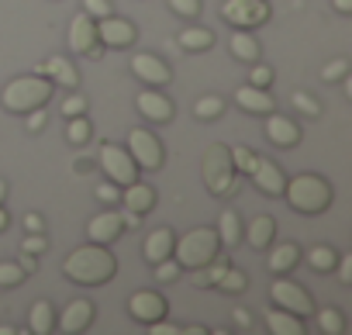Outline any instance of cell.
<instances>
[{
	"instance_id": "cell-40",
	"label": "cell",
	"mask_w": 352,
	"mask_h": 335,
	"mask_svg": "<svg viewBox=\"0 0 352 335\" xmlns=\"http://www.w3.org/2000/svg\"><path fill=\"white\" fill-rule=\"evenodd\" d=\"M97 201L100 204H107V208H114V204H121V184H114V180H104V184H97Z\"/></svg>"
},
{
	"instance_id": "cell-23",
	"label": "cell",
	"mask_w": 352,
	"mask_h": 335,
	"mask_svg": "<svg viewBox=\"0 0 352 335\" xmlns=\"http://www.w3.org/2000/svg\"><path fill=\"white\" fill-rule=\"evenodd\" d=\"M228 49H232V56L239 59V63H256L259 59V42L252 39V32L249 28H232V39H228Z\"/></svg>"
},
{
	"instance_id": "cell-25",
	"label": "cell",
	"mask_w": 352,
	"mask_h": 335,
	"mask_svg": "<svg viewBox=\"0 0 352 335\" xmlns=\"http://www.w3.org/2000/svg\"><path fill=\"white\" fill-rule=\"evenodd\" d=\"M266 328L273 335H304V318H297L283 307H273V311H266Z\"/></svg>"
},
{
	"instance_id": "cell-53",
	"label": "cell",
	"mask_w": 352,
	"mask_h": 335,
	"mask_svg": "<svg viewBox=\"0 0 352 335\" xmlns=\"http://www.w3.org/2000/svg\"><path fill=\"white\" fill-rule=\"evenodd\" d=\"M338 14H352V0H331Z\"/></svg>"
},
{
	"instance_id": "cell-21",
	"label": "cell",
	"mask_w": 352,
	"mask_h": 335,
	"mask_svg": "<svg viewBox=\"0 0 352 335\" xmlns=\"http://www.w3.org/2000/svg\"><path fill=\"white\" fill-rule=\"evenodd\" d=\"M152 204H155V191L148 184L131 180L128 187H121V208H131V211L145 215V211H152Z\"/></svg>"
},
{
	"instance_id": "cell-3",
	"label": "cell",
	"mask_w": 352,
	"mask_h": 335,
	"mask_svg": "<svg viewBox=\"0 0 352 335\" xmlns=\"http://www.w3.org/2000/svg\"><path fill=\"white\" fill-rule=\"evenodd\" d=\"M49 97H52V80L42 76V73L18 76L0 90V104H4L11 114H28L35 107H49Z\"/></svg>"
},
{
	"instance_id": "cell-55",
	"label": "cell",
	"mask_w": 352,
	"mask_h": 335,
	"mask_svg": "<svg viewBox=\"0 0 352 335\" xmlns=\"http://www.w3.org/2000/svg\"><path fill=\"white\" fill-rule=\"evenodd\" d=\"M90 166H94V159H80V162H76V170H80V173H87Z\"/></svg>"
},
{
	"instance_id": "cell-37",
	"label": "cell",
	"mask_w": 352,
	"mask_h": 335,
	"mask_svg": "<svg viewBox=\"0 0 352 335\" xmlns=\"http://www.w3.org/2000/svg\"><path fill=\"white\" fill-rule=\"evenodd\" d=\"M290 104H294L300 114H307V118H318V114H321V104H318L307 90H294V94H290Z\"/></svg>"
},
{
	"instance_id": "cell-32",
	"label": "cell",
	"mask_w": 352,
	"mask_h": 335,
	"mask_svg": "<svg viewBox=\"0 0 352 335\" xmlns=\"http://www.w3.org/2000/svg\"><path fill=\"white\" fill-rule=\"evenodd\" d=\"M335 259H338V252H335L331 246H314V249L307 252V266L318 270V273H331V270H335Z\"/></svg>"
},
{
	"instance_id": "cell-38",
	"label": "cell",
	"mask_w": 352,
	"mask_h": 335,
	"mask_svg": "<svg viewBox=\"0 0 352 335\" xmlns=\"http://www.w3.org/2000/svg\"><path fill=\"white\" fill-rule=\"evenodd\" d=\"M169 11L184 21H197L201 18V0H169Z\"/></svg>"
},
{
	"instance_id": "cell-9",
	"label": "cell",
	"mask_w": 352,
	"mask_h": 335,
	"mask_svg": "<svg viewBox=\"0 0 352 335\" xmlns=\"http://www.w3.org/2000/svg\"><path fill=\"white\" fill-rule=\"evenodd\" d=\"M221 18L232 28H259L270 21V4L266 0H225L221 4Z\"/></svg>"
},
{
	"instance_id": "cell-54",
	"label": "cell",
	"mask_w": 352,
	"mask_h": 335,
	"mask_svg": "<svg viewBox=\"0 0 352 335\" xmlns=\"http://www.w3.org/2000/svg\"><path fill=\"white\" fill-rule=\"evenodd\" d=\"M8 225H11V215H8L4 204H0V232H8Z\"/></svg>"
},
{
	"instance_id": "cell-2",
	"label": "cell",
	"mask_w": 352,
	"mask_h": 335,
	"mask_svg": "<svg viewBox=\"0 0 352 335\" xmlns=\"http://www.w3.org/2000/svg\"><path fill=\"white\" fill-rule=\"evenodd\" d=\"M283 197L297 215H321L331 208V184L318 173H297L294 180H287Z\"/></svg>"
},
{
	"instance_id": "cell-5",
	"label": "cell",
	"mask_w": 352,
	"mask_h": 335,
	"mask_svg": "<svg viewBox=\"0 0 352 335\" xmlns=\"http://www.w3.org/2000/svg\"><path fill=\"white\" fill-rule=\"evenodd\" d=\"M201 173H204V187H208L214 197H228V194H235V187H239L235 166H232V155H228V145H211V149L204 152Z\"/></svg>"
},
{
	"instance_id": "cell-24",
	"label": "cell",
	"mask_w": 352,
	"mask_h": 335,
	"mask_svg": "<svg viewBox=\"0 0 352 335\" xmlns=\"http://www.w3.org/2000/svg\"><path fill=\"white\" fill-rule=\"evenodd\" d=\"M273 235H276V221L270 218V215H259V218H252L249 221V228H245V242L252 246V249H270V242H273Z\"/></svg>"
},
{
	"instance_id": "cell-28",
	"label": "cell",
	"mask_w": 352,
	"mask_h": 335,
	"mask_svg": "<svg viewBox=\"0 0 352 335\" xmlns=\"http://www.w3.org/2000/svg\"><path fill=\"white\" fill-rule=\"evenodd\" d=\"M297 263H300V249H297L294 242L273 246V252H270V270H273V273H290Z\"/></svg>"
},
{
	"instance_id": "cell-1",
	"label": "cell",
	"mask_w": 352,
	"mask_h": 335,
	"mask_svg": "<svg viewBox=\"0 0 352 335\" xmlns=\"http://www.w3.org/2000/svg\"><path fill=\"white\" fill-rule=\"evenodd\" d=\"M63 273H66V280H73V283L100 287V283L114 280V273H118V259H114L111 246L87 242V246L73 249V252L63 259Z\"/></svg>"
},
{
	"instance_id": "cell-41",
	"label": "cell",
	"mask_w": 352,
	"mask_h": 335,
	"mask_svg": "<svg viewBox=\"0 0 352 335\" xmlns=\"http://www.w3.org/2000/svg\"><path fill=\"white\" fill-rule=\"evenodd\" d=\"M45 249H49V235H45V232H28V235L21 239V252L38 256V252H45Z\"/></svg>"
},
{
	"instance_id": "cell-29",
	"label": "cell",
	"mask_w": 352,
	"mask_h": 335,
	"mask_svg": "<svg viewBox=\"0 0 352 335\" xmlns=\"http://www.w3.org/2000/svg\"><path fill=\"white\" fill-rule=\"evenodd\" d=\"M176 42H180V49H187V52H208L214 45V32H208V28H184L180 35H176Z\"/></svg>"
},
{
	"instance_id": "cell-35",
	"label": "cell",
	"mask_w": 352,
	"mask_h": 335,
	"mask_svg": "<svg viewBox=\"0 0 352 335\" xmlns=\"http://www.w3.org/2000/svg\"><path fill=\"white\" fill-rule=\"evenodd\" d=\"M228 155H232V166H235V173H245V177H249L252 162H256V152H252L249 145H235V149H228Z\"/></svg>"
},
{
	"instance_id": "cell-16",
	"label": "cell",
	"mask_w": 352,
	"mask_h": 335,
	"mask_svg": "<svg viewBox=\"0 0 352 335\" xmlns=\"http://www.w3.org/2000/svg\"><path fill=\"white\" fill-rule=\"evenodd\" d=\"M131 73L145 83V87H166L173 80V69L166 66V59L152 56V52H138L131 59Z\"/></svg>"
},
{
	"instance_id": "cell-49",
	"label": "cell",
	"mask_w": 352,
	"mask_h": 335,
	"mask_svg": "<svg viewBox=\"0 0 352 335\" xmlns=\"http://www.w3.org/2000/svg\"><path fill=\"white\" fill-rule=\"evenodd\" d=\"M25 232H45V218L42 215H25Z\"/></svg>"
},
{
	"instance_id": "cell-52",
	"label": "cell",
	"mask_w": 352,
	"mask_h": 335,
	"mask_svg": "<svg viewBox=\"0 0 352 335\" xmlns=\"http://www.w3.org/2000/svg\"><path fill=\"white\" fill-rule=\"evenodd\" d=\"M18 266H21L25 273H35V270H38V263H35V256H32V252H21V263H18Z\"/></svg>"
},
{
	"instance_id": "cell-44",
	"label": "cell",
	"mask_w": 352,
	"mask_h": 335,
	"mask_svg": "<svg viewBox=\"0 0 352 335\" xmlns=\"http://www.w3.org/2000/svg\"><path fill=\"white\" fill-rule=\"evenodd\" d=\"M25 121H28V131H32V135H38V131L45 128V121H49V107H35V111H28V114H25Z\"/></svg>"
},
{
	"instance_id": "cell-22",
	"label": "cell",
	"mask_w": 352,
	"mask_h": 335,
	"mask_svg": "<svg viewBox=\"0 0 352 335\" xmlns=\"http://www.w3.org/2000/svg\"><path fill=\"white\" fill-rule=\"evenodd\" d=\"M173 242H176V235H173V228H155V232H148V235H145V246H142V256H145L148 263H159V259H169V256H173Z\"/></svg>"
},
{
	"instance_id": "cell-43",
	"label": "cell",
	"mask_w": 352,
	"mask_h": 335,
	"mask_svg": "<svg viewBox=\"0 0 352 335\" xmlns=\"http://www.w3.org/2000/svg\"><path fill=\"white\" fill-rule=\"evenodd\" d=\"M249 83H252V87H270V83H273V69L256 59V63H252V73H249Z\"/></svg>"
},
{
	"instance_id": "cell-11",
	"label": "cell",
	"mask_w": 352,
	"mask_h": 335,
	"mask_svg": "<svg viewBox=\"0 0 352 335\" xmlns=\"http://www.w3.org/2000/svg\"><path fill=\"white\" fill-rule=\"evenodd\" d=\"M135 107H138V114H142L145 121H152V125H169L173 114H176V107H173V100L162 94V87H145V90H138V94H135Z\"/></svg>"
},
{
	"instance_id": "cell-46",
	"label": "cell",
	"mask_w": 352,
	"mask_h": 335,
	"mask_svg": "<svg viewBox=\"0 0 352 335\" xmlns=\"http://www.w3.org/2000/svg\"><path fill=\"white\" fill-rule=\"evenodd\" d=\"M83 11L97 21V18H107L111 14V0H83Z\"/></svg>"
},
{
	"instance_id": "cell-47",
	"label": "cell",
	"mask_w": 352,
	"mask_h": 335,
	"mask_svg": "<svg viewBox=\"0 0 352 335\" xmlns=\"http://www.w3.org/2000/svg\"><path fill=\"white\" fill-rule=\"evenodd\" d=\"M148 332H152V335H180L184 328L173 325V321H166V318H159V321H148Z\"/></svg>"
},
{
	"instance_id": "cell-19",
	"label": "cell",
	"mask_w": 352,
	"mask_h": 335,
	"mask_svg": "<svg viewBox=\"0 0 352 335\" xmlns=\"http://www.w3.org/2000/svg\"><path fill=\"white\" fill-rule=\"evenodd\" d=\"M35 73L49 76L56 87H66V90H76V87H80V69H76L66 56H49V63L35 66Z\"/></svg>"
},
{
	"instance_id": "cell-42",
	"label": "cell",
	"mask_w": 352,
	"mask_h": 335,
	"mask_svg": "<svg viewBox=\"0 0 352 335\" xmlns=\"http://www.w3.org/2000/svg\"><path fill=\"white\" fill-rule=\"evenodd\" d=\"M345 73H349V59H331V63H324L321 80H324V83H335V80H342Z\"/></svg>"
},
{
	"instance_id": "cell-20",
	"label": "cell",
	"mask_w": 352,
	"mask_h": 335,
	"mask_svg": "<svg viewBox=\"0 0 352 335\" xmlns=\"http://www.w3.org/2000/svg\"><path fill=\"white\" fill-rule=\"evenodd\" d=\"M235 100H239V107H242V111H249V114H270V111L276 107V104H273V97H270V87H252V83L239 87Z\"/></svg>"
},
{
	"instance_id": "cell-4",
	"label": "cell",
	"mask_w": 352,
	"mask_h": 335,
	"mask_svg": "<svg viewBox=\"0 0 352 335\" xmlns=\"http://www.w3.org/2000/svg\"><path fill=\"white\" fill-rule=\"evenodd\" d=\"M221 252V239L211 225H197L190 228L187 235H180L173 242V259L187 266V270H197V266H208L211 259H218Z\"/></svg>"
},
{
	"instance_id": "cell-39",
	"label": "cell",
	"mask_w": 352,
	"mask_h": 335,
	"mask_svg": "<svg viewBox=\"0 0 352 335\" xmlns=\"http://www.w3.org/2000/svg\"><path fill=\"white\" fill-rule=\"evenodd\" d=\"M25 277H28V273H25L18 263H0V290H11V287H18Z\"/></svg>"
},
{
	"instance_id": "cell-56",
	"label": "cell",
	"mask_w": 352,
	"mask_h": 335,
	"mask_svg": "<svg viewBox=\"0 0 352 335\" xmlns=\"http://www.w3.org/2000/svg\"><path fill=\"white\" fill-rule=\"evenodd\" d=\"M8 201V180H0V204Z\"/></svg>"
},
{
	"instance_id": "cell-13",
	"label": "cell",
	"mask_w": 352,
	"mask_h": 335,
	"mask_svg": "<svg viewBox=\"0 0 352 335\" xmlns=\"http://www.w3.org/2000/svg\"><path fill=\"white\" fill-rule=\"evenodd\" d=\"M94 318H97L94 301H87V297H73V301L63 307V314H56V332L80 335V332H87V328L94 325Z\"/></svg>"
},
{
	"instance_id": "cell-34",
	"label": "cell",
	"mask_w": 352,
	"mask_h": 335,
	"mask_svg": "<svg viewBox=\"0 0 352 335\" xmlns=\"http://www.w3.org/2000/svg\"><path fill=\"white\" fill-rule=\"evenodd\" d=\"M245 283H249V277H245L242 270L228 266V270H225V277H221V280H218L214 287H218L221 294H242V290H245Z\"/></svg>"
},
{
	"instance_id": "cell-7",
	"label": "cell",
	"mask_w": 352,
	"mask_h": 335,
	"mask_svg": "<svg viewBox=\"0 0 352 335\" xmlns=\"http://www.w3.org/2000/svg\"><path fill=\"white\" fill-rule=\"evenodd\" d=\"M270 297H273L276 307H283V311H290L297 318H311L314 314V301H311L307 287L290 280L287 273H276V280L270 283Z\"/></svg>"
},
{
	"instance_id": "cell-17",
	"label": "cell",
	"mask_w": 352,
	"mask_h": 335,
	"mask_svg": "<svg viewBox=\"0 0 352 335\" xmlns=\"http://www.w3.org/2000/svg\"><path fill=\"white\" fill-rule=\"evenodd\" d=\"M124 232V221H121V211H100L87 221V239L90 242H100V246H111L118 242Z\"/></svg>"
},
{
	"instance_id": "cell-36",
	"label": "cell",
	"mask_w": 352,
	"mask_h": 335,
	"mask_svg": "<svg viewBox=\"0 0 352 335\" xmlns=\"http://www.w3.org/2000/svg\"><path fill=\"white\" fill-rule=\"evenodd\" d=\"M152 273H155V280H159V283H173L176 277L184 273V266L176 263L173 256H169V259H159V263H152Z\"/></svg>"
},
{
	"instance_id": "cell-8",
	"label": "cell",
	"mask_w": 352,
	"mask_h": 335,
	"mask_svg": "<svg viewBox=\"0 0 352 335\" xmlns=\"http://www.w3.org/2000/svg\"><path fill=\"white\" fill-rule=\"evenodd\" d=\"M124 149L131 152V159H135L138 170H148V173H152V170H159V166L166 162V149H162L159 135H152L148 128H131Z\"/></svg>"
},
{
	"instance_id": "cell-33",
	"label": "cell",
	"mask_w": 352,
	"mask_h": 335,
	"mask_svg": "<svg viewBox=\"0 0 352 335\" xmlns=\"http://www.w3.org/2000/svg\"><path fill=\"white\" fill-rule=\"evenodd\" d=\"M318 328L328 332V335H342L345 332V314L338 307H321L318 311Z\"/></svg>"
},
{
	"instance_id": "cell-18",
	"label": "cell",
	"mask_w": 352,
	"mask_h": 335,
	"mask_svg": "<svg viewBox=\"0 0 352 335\" xmlns=\"http://www.w3.org/2000/svg\"><path fill=\"white\" fill-rule=\"evenodd\" d=\"M300 125L294 121V118H287V114H276V111H270V118H266V138L273 142V145H280V149H294L297 142H300Z\"/></svg>"
},
{
	"instance_id": "cell-15",
	"label": "cell",
	"mask_w": 352,
	"mask_h": 335,
	"mask_svg": "<svg viewBox=\"0 0 352 335\" xmlns=\"http://www.w3.org/2000/svg\"><path fill=\"white\" fill-rule=\"evenodd\" d=\"M128 314L142 325L159 321V318H166V297L159 290H135L128 297Z\"/></svg>"
},
{
	"instance_id": "cell-6",
	"label": "cell",
	"mask_w": 352,
	"mask_h": 335,
	"mask_svg": "<svg viewBox=\"0 0 352 335\" xmlns=\"http://www.w3.org/2000/svg\"><path fill=\"white\" fill-rule=\"evenodd\" d=\"M97 166L104 170L107 180H114V184H121V187H128L131 180H138V166H135L131 152H128L124 145H118V142H100V149H97Z\"/></svg>"
},
{
	"instance_id": "cell-51",
	"label": "cell",
	"mask_w": 352,
	"mask_h": 335,
	"mask_svg": "<svg viewBox=\"0 0 352 335\" xmlns=\"http://www.w3.org/2000/svg\"><path fill=\"white\" fill-rule=\"evenodd\" d=\"M232 318H235V325H239V328H252V314H249L245 307H235V311H232Z\"/></svg>"
},
{
	"instance_id": "cell-31",
	"label": "cell",
	"mask_w": 352,
	"mask_h": 335,
	"mask_svg": "<svg viewBox=\"0 0 352 335\" xmlns=\"http://www.w3.org/2000/svg\"><path fill=\"white\" fill-rule=\"evenodd\" d=\"M194 114H197L201 121H214V118H221V114H225V100H221L218 94H204V97H197Z\"/></svg>"
},
{
	"instance_id": "cell-50",
	"label": "cell",
	"mask_w": 352,
	"mask_h": 335,
	"mask_svg": "<svg viewBox=\"0 0 352 335\" xmlns=\"http://www.w3.org/2000/svg\"><path fill=\"white\" fill-rule=\"evenodd\" d=\"M121 221H124V228H138L142 225V215L131 211V208H121Z\"/></svg>"
},
{
	"instance_id": "cell-45",
	"label": "cell",
	"mask_w": 352,
	"mask_h": 335,
	"mask_svg": "<svg viewBox=\"0 0 352 335\" xmlns=\"http://www.w3.org/2000/svg\"><path fill=\"white\" fill-rule=\"evenodd\" d=\"M63 114H66V118H76V114H87V97H80V94H73V97H66V100H63Z\"/></svg>"
},
{
	"instance_id": "cell-48",
	"label": "cell",
	"mask_w": 352,
	"mask_h": 335,
	"mask_svg": "<svg viewBox=\"0 0 352 335\" xmlns=\"http://www.w3.org/2000/svg\"><path fill=\"white\" fill-rule=\"evenodd\" d=\"M335 270H338V280L342 283H352V256H338L335 259Z\"/></svg>"
},
{
	"instance_id": "cell-57",
	"label": "cell",
	"mask_w": 352,
	"mask_h": 335,
	"mask_svg": "<svg viewBox=\"0 0 352 335\" xmlns=\"http://www.w3.org/2000/svg\"><path fill=\"white\" fill-rule=\"evenodd\" d=\"M0 335H14V328L11 325H0Z\"/></svg>"
},
{
	"instance_id": "cell-10",
	"label": "cell",
	"mask_w": 352,
	"mask_h": 335,
	"mask_svg": "<svg viewBox=\"0 0 352 335\" xmlns=\"http://www.w3.org/2000/svg\"><path fill=\"white\" fill-rule=\"evenodd\" d=\"M69 49L80 52V56H87V59H100L104 56V45L97 39V21L87 11H80L69 21Z\"/></svg>"
},
{
	"instance_id": "cell-14",
	"label": "cell",
	"mask_w": 352,
	"mask_h": 335,
	"mask_svg": "<svg viewBox=\"0 0 352 335\" xmlns=\"http://www.w3.org/2000/svg\"><path fill=\"white\" fill-rule=\"evenodd\" d=\"M249 180L256 184V191H259V194H266V197H283L287 177H283V170H280V166H276L273 159L256 155L252 170H249Z\"/></svg>"
},
{
	"instance_id": "cell-27",
	"label": "cell",
	"mask_w": 352,
	"mask_h": 335,
	"mask_svg": "<svg viewBox=\"0 0 352 335\" xmlns=\"http://www.w3.org/2000/svg\"><path fill=\"white\" fill-rule=\"evenodd\" d=\"M218 239H221V246H239L242 242V218H239V211H232V208H225L221 211V218H218Z\"/></svg>"
},
{
	"instance_id": "cell-30",
	"label": "cell",
	"mask_w": 352,
	"mask_h": 335,
	"mask_svg": "<svg viewBox=\"0 0 352 335\" xmlns=\"http://www.w3.org/2000/svg\"><path fill=\"white\" fill-rule=\"evenodd\" d=\"M90 135H94V128H90L87 114L66 118V142H69V145H87V142H90Z\"/></svg>"
},
{
	"instance_id": "cell-26",
	"label": "cell",
	"mask_w": 352,
	"mask_h": 335,
	"mask_svg": "<svg viewBox=\"0 0 352 335\" xmlns=\"http://www.w3.org/2000/svg\"><path fill=\"white\" fill-rule=\"evenodd\" d=\"M28 332H35V335L56 332V307H52V301H35L32 304V311H28Z\"/></svg>"
},
{
	"instance_id": "cell-12",
	"label": "cell",
	"mask_w": 352,
	"mask_h": 335,
	"mask_svg": "<svg viewBox=\"0 0 352 335\" xmlns=\"http://www.w3.org/2000/svg\"><path fill=\"white\" fill-rule=\"evenodd\" d=\"M97 39H100L104 49H128V45H135L138 28L111 11L107 18H97Z\"/></svg>"
}]
</instances>
